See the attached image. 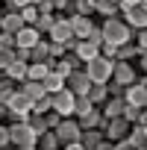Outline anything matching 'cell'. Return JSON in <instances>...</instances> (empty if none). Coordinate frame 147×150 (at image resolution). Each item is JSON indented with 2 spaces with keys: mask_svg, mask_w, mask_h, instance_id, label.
Returning a JSON list of instances; mask_svg holds the SVG:
<instances>
[{
  "mask_svg": "<svg viewBox=\"0 0 147 150\" xmlns=\"http://www.w3.org/2000/svg\"><path fill=\"white\" fill-rule=\"evenodd\" d=\"M100 27V35H103V41L106 44H124V41H132V30L121 21V15H115V18H103V24H97Z\"/></svg>",
  "mask_w": 147,
  "mask_h": 150,
  "instance_id": "6da1fadb",
  "label": "cell"
},
{
  "mask_svg": "<svg viewBox=\"0 0 147 150\" xmlns=\"http://www.w3.org/2000/svg\"><path fill=\"white\" fill-rule=\"evenodd\" d=\"M112 68H115V59H106V56H94L83 65L86 71V77L91 83H109L112 80Z\"/></svg>",
  "mask_w": 147,
  "mask_h": 150,
  "instance_id": "7a4b0ae2",
  "label": "cell"
},
{
  "mask_svg": "<svg viewBox=\"0 0 147 150\" xmlns=\"http://www.w3.org/2000/svg\"><path fill=\"white\" fill-rule=\"evenodd\" d=\"M121 21L129 27V30H144L147 27V0L141 3H129V6H121Z\"/></svg>",
  "mask_w": 147,
  "mask_h": 150,
  "instance_id": "3957f363",
  "label": "cell"
},
{
  "mask_svg": "<svg viewBox=\"0 0 147 150\" xmlns=\"http://www.w3.org/2000/svg\"><path fill=\"white\" fill-rule=\"evenodd\" d=\"M9 147H27V144H35V132L27 121H9Z\"/></svg>",
  "mask_w": 147,
  "mask_h": 150,
  "instance_id": "277c9868",
  "label": "cell"
},
{
  "mask_svg": "<svg viewBox=\"0 0 147 150\" xmlns=\"http://www.w3.org/2000/svg\"><path fill=\"white\" fill-rule=\"evenodd\" d=\"M3 106H6V118H9V121H27V115H30V100H27L18 88L3 100Z\"/></svg>",
  "mask_w": 147,
  "mask_h": 150,
  "instance_id": "5b68a950",
  "label": "cell"
},
{
  "mask_svg": "<svg viewBox=\"0 0 147 150\" xmlns=\"http://www.w3.org/2000/svg\"><path fill=\"white\" fill-rule=\"evenodd\" d=\"M124 103L129 106H147V80L138 74V80L124 86Z\"/></svg>",
  "mask_w": 147,
  "mask_h": 150,
  "instance_id": "8992f818",
  "label": "cell"
},
{
  "mask_svg": "<svg viewBox=\"0 0 147 150\" xmlns=\"http://www.w3.org/2000/svg\"><path fill=\"white\" fill-rule=\"evenodd\" d=\"M74 91H68V88H59L56 94H50V109L53 112H59L62 118H74Z\"/></svg>",
  "mask_w": 147,
  "mask_h": 150,
  "instance_id": "52a82bcc",
  "label": "cell"
},
{
  "mask_svg": "<svg viewBox=\"0 0 147 150\" xmlns=\"http://www.w3.org/2000/svg\"><path fill=\"white\" fill-rule=\"evenodd\" d=\"M56 132V138H59V147L62 144H71V141H80V124H77V118H62L59 121V127L53 129Z\"/></svg>",
  "mask_w": 147,
  "mask_h": 150,
  "instance_id": "ba28073f",
  "label": "cell"
},
{
  "mask_svg": "<svg viewBox=\"0 0 147 150\" xmlns=\"http://www.w3.org/2000/svg\"><path fill=\"white\" fill-rule=\"evenodd\" d=\"M47 38H50V41H68V38H74L71 24H68V15L53 12V27L47 30Z\"/></svg>",
  "mask_w": 147,
  "mask_h": 150,
  "instance_id": "9c48e42d",
  "label": "cell"
},
{
  "mask_svg": "<svg viewBox=\"0 0 147 150\" xmlns=\"http://www.w3.org/2000/svg\"><path fill=\"white\" fill-rule=\"evenodd\" d=\"M94 15H77V12H71L68 15V24H71V33H74V38H88V33L94 30V21H91Z\"/></svg>",
  "mask_w": 147,
  "mask_h": 150,
  "instance_id": "30bf717a",
  "label": "cell"
},
{
  "mask_svg": "<svg viewBox=\"0 0 147 150\" xmlns=\"http://www.w3.org/2000/svg\"><path fill=\"white\" fill-rule=\"evenodd\" d=\"M65 88L68 91H74V94H88V88H91V80L86 77V71L80 68V71H71L68 77H65Z\"/></svg>",
  "mask_w": 147,
  "mask_h": 150,
  "instance_id": "8fae6325",
  "label": "cell"
},
{
  "mask_svg": "<svg viewBox=\"0 0 147 150\" xmlns=\"http://www.w3.org/2000/svg\"><path fill=\"white\" fill-rule=\"evenodd\" d=\"M112 80H115V83H121V86H129V83H135V80H138V71H135V65H132V62H121V59H115Z\"/></svg>",
  "mask_w": 147,
  "mask_h": 150,
  "instance_id": "7c38bea8",
  "label": "cell"
},
{
  "mask_svg": "<svg viewBox=\"0 0 147 150\" xmlns=\"http://www.w3.org/2000/svg\"><path fill=\"white\" fill-rule=\"evenodd\" d=\"M129 121H124L121 115L118 118H109L106 121V127H103V138H109V141H118V138H127V132H129Z\"/></svg>",
  "mask_w": 147,
  "mask_h": 150,
  "instance_id": "4fadbf2b",
  "label": "cell"
},
{
  "mask_svg": "<svg viewBox=\"0 0 147 150\" xmlns=\"http://www.w3.org/2000/svg\"><path fill=\"white\" fill-rule=\"evenodd\" d=\"M74 53H77V56L83 59V65H86L88 59L100 56V44H97V41H91V38H80L77 44H74Z\"/></svg>",
  "mask_w": 147,
  "mask_h": 150,
  "instance_id": "5bb4252c",
  "label": "cell"
},
{
  "mask_svg": "<svg viewBox=\"0 0 147 150\" xmlns=\"http://www.w3.org/2000/svg\"><path fill=\"white\" fill-rule=\"evenodd\" d=\"M38 38H44V35H41V33H38L35 27L24 24V27H21V30L15 33V47H33V44H35Z\"/></svg>",
  "mask_w": 147,
  "mask_h": 150,
  "instance_id": "9a60e30c",
  "label": "cell"
},
{
  "mask_svg": "<svg viewBox=\"0 0 147 150\" xmlns=\"http://www.w3.org/2000/svg\"><path fill=\"white\" fill-rule=\"evenodd\" d=\"M21 27H24V18H21V12H18V9H6V12H3V21H0V30L15 35Z\"/></svg>",
  "mask_w": 147,
  "mask_h": 150,
  "instance_id": "2e32d148",
  "label": "cell"
},
{
  "mask_svg": "<svg viewBox=\"0 0 147 150\" xmlns=\"http://www.w3.org/2000/svg\"><path fill=\"white\" fill-rule=\"evenodd\" d=\"M3 77H9L12 83H24V80H27V62H24V59H12V62L3 68Z\"/></svg>",
  "mask_w": 147,
  "mask_h": 150,
  "instance_id": "e0dca14e",
  "label": "cell"
},
{
  "mask_svg": "<svg viewBox=\"0 0 147 150\" xmlns=\"http://www.w3.org/2000/svg\"><path fill=\"white\" fill-rule=\"evenodd\" d=\"M91 9H94L97 18H115V15L121 12V6L112 3V0H91Z\"/></svg>",
  "mask_w": 147,
  "mask_h": 150,
  "instance_id": "ac0fdd59",
  "label": "cell"
},
{
  "mask_svg": "<svg viewBox=\"0 0 147 150\" xmlns=\"http://www.w3.org/2000/svg\"><path fill=\"white\" fill-rule=\"evenodd\" d=\"M127 141L138 150V147H147V127L144 124H132L129 132H127Z\"/></svg>",
  "mask_w": 147,
  "mask_h": 150,
  "instance_id": "d6986e66",
  "label": "cell"
},
{
  "mask_svg": "<svg viewBox=\"0 0 147 150\" xmlns=\"http://www.w3.org/2000/svg\"><path fill=\"white\" fill-rule=\"evenodd\" d=\"M124 112V97H106L103 106H100V115L103 118H118Z\"/></svg>",
  "mask_w": 147,
  "mask_h": 150,
  "instance_id": "ffe728a7",
  "label": "cell"
},
{
  "mask_svg": "<svg viewBox=\"0 0 147 150\" xmlns=\"http://www.w3.org/2000/svg\"><path fill=\"white\" fill-rule=\"evenodd\" d=\"M121 118L129 121V124H144V121H147V112H144V106H129V103H124Z\"/></svg>",
  "mask_w": 147,
  "mask_h": 150,
  "instance_id": "44dd1931",
  "label": "cell"
},
{
  "mask_svg": "<svg viewBox=\"0 0 147 150\" xmlns=\"http://www.w3.org/2000/svg\"><path fill=\"white\" fill-rule=\"evenodd\" d=\"M100 141H103V132H100L97 127H91V129H83V132H80V144H83L86 150H94Z\"/></svg>",
  "mask_w": 147,
  "mask_h": 150,
  "instance_id": "7402d4cb",
  "label": "cell"
},
{
  "mask_svg": "<svg viewBox=\"0 0 147 150\" xmlns=\"http://www.w3.org/2000/svg\"><path fill=\"white\" fill-rule=\"evenodd\" d=\"M100 118H103V115H100V106H94V109H88L86 115H80L77 124H80V129H91V127L100 124Z\"/></svg>",
  "mask_w": 147,
  "mask_h": 150,
  "instance_id": "603a6c76",
  "label": "cell"
},
{
  "mask_svg": "<svg viewBox=\"0 0 147 150\" xmlns=\"http://www.w3.org/2000/svg\"><path fill=\"white\" fill-rule=\"evenodd\" d=\"M50 74V68H47V62H27V80H44Z\"/></svg>",
  "mask_w": 147,
  "mask_h": 150,
  "instance_id": "cb8c5ba5",
  "label": "cell"
},
{
  "mask_svg": "<svg viewBox=\"0 0 147 150\" xmlns=\"http://www.w3.org/2000/svg\"><path fill=\"white\" fill-rule=\"evenodd\" d=\"M41 86H44V91H47V94H56L59 88H65V77H59L56 71H50L47 77L41 80Z\"/></svg>",
  "mask_w": 147,
  "mask_h": 150,
  "instance_id": "d4e9b609",
  "label": "cell"
},
{
  "mask_svg": "<svg viewBox=\"0 0 147 150\" xmlns=\"http://www.w3.org/2000/svg\"><path fill=\"white\" fill-rule=\"evenodd\" d=\"M86 97H88L94 106H103V100L109 97V94H106V83H91V88H88Z\"/></svg>",
  "mask_w": 147,
  "mask_h": 150,
  "instance_id": "484cf974",
  "label": "cell"
},
{
  "mask_svg": "<svg viewBox=\"0 0 147 150\" xmlns=\"http://www.w3.org/2000/svg\"><path fill=\"white\" fill-rule=\"evenodd\" d=\"M50 53H47V38H38L33 47H30V62H44Z\"/></svg>",
  "mask_w": 147,
  "mask_h": 150,
  "instance_id": "4316f807",
  "label": "cell"
},
{
  "mask_svg": "<svg viewBox=\"0 0 147 150\" xmlns=\"http://www.w3.org/2000/svg\"><path fill=\"white\" fill-rule=\"evenodd\" d=\"M27 124L33 127V132H35V135H41V132L47 129V124H44V115H35V112H30V115H27Z\"/></svg>",
  "mask_w": 147,
  "mask_h": 150,
  "instance_id": "83f0119b",
  "label": "cell"
},
{
  "mask_svg": "<svg viewBox=\"0 0 147 150\" xmlns=\"http://www.w3.org/2000/svg\"><path fill=\"white\" fill-rule=\"evenodd\" d=\"M33 27H35V30H38V33H41V35H47V30H50V27H53V12H50V15H38V18H35V24H33Z\"/></svg>",
  "mask_w": 147,
  "mask_h": 150,
  "instance_id": "f1b7e54d",
  "label": "cell"
},
{
  "mask_svg": "<svg viewBox=\"0 0 147 150\" xmlns=\"http://www.w3.org/2000/svg\"><path fill=\"white\" fill-rule=\"evenodd\" d=\"M15 88H18V83H12L9 77H0V103H3V100H6Z\"/></svg>",
  "mask_w": 147,
  "mask_h": 150,
  "instance_id": "f546056e",
  "label": "cell"
},
{
  "mask_svg": "<svg viewBox=\"0 0 147 150\" xmlns=\"http://www.w3.org/2000/svg\"><path fill=\"white\" fill-rule=\"evenodd\" d=\"M18 12H21V18H24V24H30V27H33V24H35V18H38V9H35L33 3H30V6H21Z\"/></svg>",
  "mask_w": 147,
  "mask_h": 150,
  "instance_id": "4dcf8cb0",
  "label": "cell"
},
{
  "mask_svg": "<svg viewBox=\"0 0 147 150\" xmlns=\"http://www.w3.org/2000/svg\"><path fill=\"white\" fill-rule=\"evenodd\" d=\"M12 59H15V47H0V71H3Z\"/></svg>",
  "mask_w": 147,
  "mask_h": 150,
  "instance_id": "1f68e13d",
  "label": "cell"
},
{
  "mask_svg": "<svg viewBox=\"0 0 147 150\" xmlns=\"http://www.w3.org/2000/svg\"><path fill=\"white\" fill-rule=\"evenodd\" d=\"M106 94H109V97H124V86L115 83V80H109V83H106Z\"/></svg>",
  "mask_w": 147,
  "mask_h": 150,
  "instance_id": "d6a6232c",
  "label": "cell"
},
{
  "mask_svg": "<svg viewBox=\"0 0 147 150\" xmlns=\"http://www.w3.org/2000/svg\"><path fill=\"white\" fill-rule=\"evenodd\" d=\"M59 121H62V115H59V112H53V109H50V112H44V124H47V129H56V127H59Z\"/></svg>",
  "mask_w": 147,
  "mask_h": 150,
  "instance_id": "836d02e7",
  "label": "cell"
},
{
  "mask_svg": "<svg viewBox=\"0 0 147 150\" xmlns=\"http://www.w3.org/2000/svg\"><path fill=\"white\" fill-rule=\"evenodd\" d=\"M0 47H15V35H12V33H3V30H0Z\"/></svg>",
  "mask_w": 147,
  "mask_h": 150,
  "instance_id": "e575fe53",
  "label": "cell"
},
{
  "mask_svg": "<svg viewBox=\"0 0 147 150\" xmlns=\"http://www.w3.org/2000/svg\"><path fill=\"white\" fill-rule=\"evenodd\" d=\"M6 3V9H21V6H30V3H35V0H3Z\"/></svg>",
  "mask_w": 147,
  "mask_h": 150,
  "instance_id": "d590c367",
  "label": "cell"
},
{
  "mask_svg": "<svg viewBox=\"0 0 147 150\" xmlns=\"http://www.w3.org/2000/svg\"><path fill=\"white\" fill-rule=\"evenodd\" d=\"M112 150H135L127 138H118V141H112Z\"/></svg>",
  "mask_w": 147,
  "mask_h": 150,
  "instance_id": "8d00e7d4",
  "label": "cell"
},
{
  "mask_svg": "<svg viewBox=\"0 0 147 150\" xmlns=\"http://www.w3.org/2000/svg\"><path fill=\"white\" fill-rule=\"evenodd\" d=\"M0 147H9V127L0 124Z\"/></svg>",
  "mask_w": 147,
  "mask_h": 150,
  "instance_id": "74e56055",
  "label": "cell"
},
{
  "mask_svg": "<svg viewBox=\"0 0 147 150\" xmlns=\"http://www.w3.org/2000/svg\"><path fill=\"white\" fill-rule=\"evenodd\" d=\"M68 3H71V0H50L53 12H65V9H68Z\"/></svg>",
  "mask_w": 147,
  "mask_h": 150,
  "instance_id": "f35d334b",
  "label": "cell"
},
{
  "mask_svg": "<svg viewBox=\"0 0 147 150\" xmlns=\"http://www.w3.org/2000/svg\"><path fill=\"white\" fill-rule=\"evenodd\" d=\"M15 59H24V62H30V47H15Z\"/></svg>",
  "mask_w": 147,
  "mask_h": 150,
  "instance_id": "ab89813d",
  "label": "cell"
},
{
  "mask_svg": "<svg viewBox=\"0 0 147 150\" xmlns=\"http://www.w3.org/2000/svg\"><path fill=\"white\" fill-rule=\"evenodd\" d=\"M59 150H86V147H83V144H80V141H71V144H62V147H59Z\"/></svg>",
  "mask_w": 147,
  "mask_h": 150,
  "instance_id": "60d3db41",
  "label": "cell"
},
{
  "mask_svg": "<svg viewBox=\"0 0 147 150\" xmlns=\"http://www.w3.org/2000/svg\"><path fill=\"white\" fill-rule=\"evenodd\" d=\"M94 150H112V141H109V138H103V141H100Z\"/></svg>",
  "mask_w": 147,
  "mask_h": 150,
  "instance_id": "b9f144b4",
  "label": "cell"
},
{
  "mask_svg": "<svg viewBox=\"0 0 147 150\" xmlns=\"http://www.w3.org/2000/svg\"><path fill=\"white\" fill-rule=\"evenodd\" d=\"M15 150H38L35 144H27V147H15Z\"/></svg>",
  "mask_w": 147,
  "mask_h": 150,
  "instance_id": "7bdbcfd3",
  "label": "cell"
},
{
  "mask_svg": "<svg viewBox=\"0 0 147 150\" xmlns=\"http://www.w3.org/2000/svg\"><path fill=\"white\" fill-rule=\"evenodd\" d=\"M0 150H15V147H0Z\"/></svg>",
  "mask_w": 147,
  "mask_h": 150,
  "instance_id": "ee69618b",
  "label": "cell"
},
{
  "mask_svg": "<svg viewBox=\"0 0 147 150\" xmlns=\"http://www.w3.org/2000/svg\"><path fill=\"white\" fill-rule=\"evenodd\" d=\"M0 21H3V12H0Z\"/></svg>",
  "mask_w": 147,
  "mask_h": 150,
  "instance_id": "f6af8a7d",
  "label": "cell"
},
{
  "mask_svg": "<svg viewBox=\"0 0 147 150\" xmlns=\"http://www.w3.org/2000/svg\"><path fill=\"white\" fill-rule=\"evenodd\" d=\"M0 77H3V71H0Z\"/></svg>",
  "mask_w": 147,
  "mask_h": 150,
  "instance_id": "bcb514c9",
  "label": "cell"
}]
</instances>
